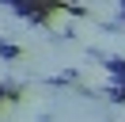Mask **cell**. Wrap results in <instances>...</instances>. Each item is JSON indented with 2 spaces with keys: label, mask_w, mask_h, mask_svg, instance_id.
<instances>
[{
  "label": "cell",
  "mask_w": 125,
  "mask_h": 122,
  "mask_svg": "<svg viewBox=\"0 0 125 122\" xmlns=\"http://www.w3.org/2000/svg\"><path fill=\"white\" fill-rule=\"evenodd\" d=\"M19 103H23L27 111L42 114V111H53L57 107V95H53V88H49L46 80H31V84H23V92H19Z\"/></svg>",
  "instance_id": "obj_1"
},
{
  "label": "cell",
  "mask_w": 125,
  "mask_h": 122,
  "mask_svg": "<svg viewBox=\"0 0 125 122\" xmlns=\"http://www.w3.org/2000/svg\"><path fill=\"white\" fill-rule=\"evenodd\" d=\"M53 57L61 61V69H83V65H91L87 46H80L76 38H57L53 42Z\"/></svg>",
  "instance_id": "obj_2"
},
{
  "label": "cell",
  "mask_w": 125,
  "mask_h": 122,
  "mask_svg": "<svg viewBox=\"0 0 125 122\" xmlns=\"http://www.w3.org/2000/svg\"><path fill=\"white\" fill-rule=\"evenodd\" d=\"M106 34H110V30L102 27L99 19H91V15H83V19H76V23H72V38H76L80 46H87V50H99Z\"/></svg>",
  "instance_id": "obj_3"
},
{
  "label": "cell",
  "mask_w": 125,
  "mask_h": 122,
  "mask_svg": "<svg viewBox=\"0 0 125 122\" xmlns=\"http://www.w3.org/2000/svg\"><path fill=\"white\" fill-rule=\"evenodd\" d=\"M80 84H83L87 92H106L110 84H114V76H110V69L102 65V61H91V65L80 69Z\"/></svg>",
  "instance_id": "obj_4"
},
{
  "label": "cell",
  "mask_w": 125,
  "mask_h": 122,
  "mask_svg": "<svg viewBox=\"0 0 125 122\" xmlns=\"http://www.w3.org/2000/svg\"><path fill=\"white\" fill-rule=\"evenodd\" d=\"M87 15H91V19H99L102 27H106V23H117V15H121V4H117V0H95V4L87 8Z\"/></svg>",
  "instance_id": "obj_5"
},
{
  "label": "cell",
  "mask_w": 125,
  "mask_h": 122,
  "mask_svg": "<svg viewBox=\"0 0 125 122\" xmlns=\"http://www.w3.org/2000/svg\"><path fill=\"white\" fill-rule=\"evenodd\" d=\"M72 23H76V19H72V15L64 12V8H57V12H49V19H46V30L61 38V34H68V30H72Z\"/></svg>",
  "instance_id": "obj_6"
},
{
  "label": "cell",
  "mask_w": 125,
  "mask_h": 122,
  "mask_svg": "<svg viewBox=\"0 0 125 122\" xmlns=\"http://www.w3.org/2000/svg\"><path fill=\"white\" fill-rule=\"evenodd\" d=\"M8 23H11V12H8V8H0V38L8 34Z\"/></svg>",
  "instance_id": "obj_7"
},
{
  "label": "cell",
  "mask_w": 125,
  "mask_h": 122,
  "mask_svg": "<svg viewBox=\"0 0 125 122\" xmlns=\"http://www.w3.org/2000/svg\"><path fill=\"white\" fill-rule=\"evenodd\" d=\"M110 122H125V103H117V107H110Z\"/></svg>",
  "instance_id": "obj_8"
},
{
  "label": "cell",
  "mask_w": 125,
  "mask_h": 122,
  "mask_svg": "<svg viewBox=\"0 0 125 122\" xmlns=\"http://www.w3.org/2000/svg\"><path fill=\"white\" fill-rule=\"evenodd\" d=\"M4 76H11V69H8V61H0V80H4Z\"/></svg>",
  "instance_id": "obj_9"
},
{
  "label": "cell",
  "mask_w": 125,
  "mask_h": 122,
  "mask_svg": "<svg viewBox=\"0 0 125 122\" xmlns=\"http://www.w3.org/2000/svg\"><path fill=\"white\" fill-rule=\"evenodd\" d=\"M61 4H76V0H61Z\"/></svg>",
  "instance_id": "obj_10"
}]
</instances>
